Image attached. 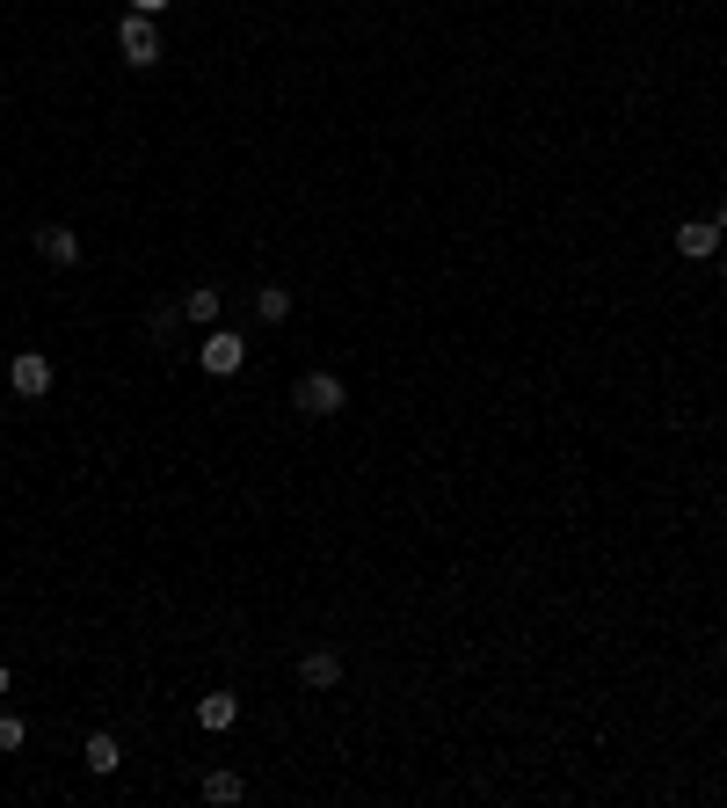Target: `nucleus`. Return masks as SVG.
Here are the masks:
<instances>
[{"label": "nucleus", "mask_w": 727, "mask_h": 808, "mask_svg": "<svg viewBox=\"0 0 727 808\" xmlns=\"http://www.w3.org/2000/svg\"><path fill=\"white\" fill-rule=\"evenodd\" d=\"M292 408H306L313 422H320V416H343V408H349V387L335 379V371H306V379L292 387Z\"/></svg>", "instance_id": "obj_1"}, {"label": "nucleus", "mask_w": 727, "mask_h": 808, "mask_svg": "<svg viewBox=\"0 0 727 808\" xmlns=\"http://www.w3.org/2000/svg\"><path fill=\"white\" fill-rule=\"evenodd\" d=\"M197 365H204L211 379H233V371L247 365V343H241L233 328H211V335H204V350H197Z\"/></svg>", "instance_id": "obj_2"}, {"label": "nucleus", "mask_w": 727, "mask_h": 808, "mask_svg": "<svg viewBox=\"0 0 727 808\" xmlns=\"http://www.w3.org/2000/svg\"><path fill=\"white\" fill-rule=\"evenodd\" d=\"M117 52L131 59V66H160V30H154V15H124V22H117Z\"/></svg>", "instance_id": "obj_3"}, {"label": "nucleus", "mask_w": 727, "mask_h": 808, "mask_svg": "<svg viewBox=\"0 0 727 808\" xmlns=\"http://www.w3.org/2000/svg\"><path fill=\"white\" fill-rule=\"evenodd\" d=\"M8 379H15L22 401H44V393H52V357L44 350H15L8 357Z\"/></svg>", "instance_id": "obj_4"}, {"label": "nucleus", "mask_w": 727, "mask_h": 808, "mask_svg": "<svg viewBox=\"0 0 727 808\" xmlns=\"http://www.w3.org/2000/svg\"><path fill=\"white\" fill-rule=\"evenodd\" d=\"M298 685H306V692H335V685H343V655H335V649H306V655H298Z\"/></svg>", "instance_id": "obj_5"}, {"label": "nucleus", "mask_w": 727, "mask_h": 808, "mask_svg": "<svg viewBox=\"0 0 727 808\" xmlns=\"http://www.w3.org/2000/svg\"><path fill=\"white\" fill-rule=\"evenodd\" d=\"M713 248H720V227H713V219H684V227H676V255H692V263H706Z\"/></svg>", "instance_id": "obj_6"}, {"label": "nucleus", "mask_w": 727, "mask_h": 808, "mask_svg": "<svg viewBox=\"0 0 727 808\" xmlns=\"http://www.w3.org/2000/svg\"><path fill=\"white\" fill-rule=\"evenodd\" d=\"M233 721H241V700H233V692H204V700H197V728H211V736H225Z\"/></svg>", "instance_id": "obj_7"}, {"label": "nucleus", "mask_w": 727, "mask_h": 808, "mask_svg": "<svg viewBox=\"0 0 727 808\" xmlns=\"http://www.w3.org/2000/svg\"><path fill=\"white\" fill-rule=\"evenodd\" d=\"M36 248H44V263H59V270L81 263V233L73 227H36Z\"/></svg>", "instance_id": "obj_8"}, {"label": "nucleus", "mask_w": 727, "mask_h": 808, "mask_svg": "<svg viewBox=\"0 0 727 808\" xmlns=\"http://www.w3.org/2000/svg\"><path fill=\"white\" fill-rule=\"evenodd\" d=\"M81 765H87V773H117V765H124V743L117 736H109V728H95V736H87V751H81Z\"/></svg>", "instance_id": "obj_9"}, {"label": "nucleus", "mask_w": 727, "mask_h": 808, "mask_svg": "<svg viewBox=\"0 0 727 808\" xmlns=\"http://www.w3.org/2000/svg\"><path fill=\"white\" fill-rule=\"evenodd\" d=\"M182 321L211 328V321H219V284H197V292H182Z\"/></svg>", "instance_id": "obj_10"}, {"label": "nucleus", "mask_w": 727, "mask_h": 808, "mask_svg": "<svg viewBox=\"0 0 727 808\" xmlns=\"http://www.w3.org/2000/svg\"><path fill=\"white\" fill-rule=\"evenodd\" d=\"M204 801H219V808L247 801V779L241 773H204Z\"/></svg>", "instance_id": "obj_11"}, {"label": "nucleus", "mask_w": 727, "mask_h": 808, "mask_svg": "<svg viewBox=\"0 0 727 808\" xmlns=\"http://www.w3.org/2000/svg\"><path fill=\"white\" fill-rule=\"evenodd\" d=\"M255 314L262 321H292V292H284V284H262V292H255Z\"/></svg>", "instance_id": "obj_12"}, {"label": "nucleus", "mask_w": 727, "mask_h": 808, "mask_svg": "<svg viewBox=\"0 0 727 808\" xmlns=\"http://www.w3.org/2000/svg\"><path fill=\"white\" fill-rule=\"evenodd\" d=\"M30 743V721L22 714H0V751H22Z\"/></svg>", "instance_id": "obj_13"}, {"label": "nucleus", "mask_w": 727, "mask_h": 808, "mask_svg": "<svg viewBox=\"0 0 727 808\" xmlns=\"http://www.w3.org/2000/svg\"><path fill=\"white\" fill-rule=\"evenodd\" d=\"M175 321H182V306H160V314L146 321V328H154V343H168V335H175Z\"/></svg>", "instance_id": "obj_14"}, {"label": "nucleus", "mask_w": 727, "mask_h": 808, "mask_svg": "<svg viewBox=\"0 0 727 808\" xmlns=\"http://www.w3.org/2000/svg\"><path fill=\"white\" fill-rule=\"evenodd\" d=\"M160 8H168V0H131V15H160Z\"/></svg>", "instance_id": "obj_15"}, {"label": "nucleus", "mask_w": 727, "mask_h": 808, "mask_svg": "<svg viewBox=\"0 0 727 808\" xmlns=\"http://www.w3.org/2000/svg\"><path fill=\"white\" fill-rule=\"evenodd\" d=\"M713 227H720V233H727V197H720V211H713Z\"/></svg>", "instance_id": "obj_16"}, {"label": "nucleus", "mask_w": 727, "mask_h": 808, "mask_svg": "<svg viewBox=\"0 0 727 808\" xmlns=\"http://www.w3.org/2000/svg\"><path fill=\"white\" fill-rule=\"evenodd\" d=\"M8 685H15V678H8V663H0V700H8Z\"/></svg>", "instance_id": "obj_17"}, {"label": "nucleus", "mask_w": 727, "mask_h": 808, "mask_svg": "<svg viewBox=\"0 0 727 808\" xmlns=\"http://www.w3.org/2000/svg\"><path fill=\"white\" fill-rule=\"evenodd\" d=\"M0 371H8V350H0Z\"/></svg>", "instance_id": "obj_18"}, {"label": "nucleus", "mask_w": 727, "mask_h": 808, "mask_svg": "<svg viewBox=\"0 0 727 808\" xmlns=\"http://www.w3.org/2000/svg\"><path fill=\"white\" fill-rule=\"evenodd\" d=\"M720 292H727V270H720Z\"/></svg>", "instance_id": "obj_19"}]
</instances>
